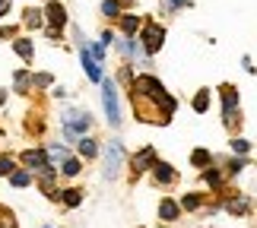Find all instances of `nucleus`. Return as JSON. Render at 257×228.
Returning <instances> with one entry per match:
<instances>
[{
	"mask_svg": "<svg viewBox=\"0 0 257 228\" xmlns=\"http://www.w3.org/2000/svg\"><path fill=\"white\" fill-rule=\"evenodd\" d=\"M137 95H146V98H153V102H159L165 114H172V111H175V98L165 95V89L156 83L153 76H140V79H137Z\"/></svg>",
	"mask_w": 257,
	"mask_h": 228,
	"instance_id": "f257e3e1",
	"label": "nucleus"
},
{
	"mask_svg": "<svg viewBox=\"0 0 257 228\" xmlns=\"http://www.w3.org/2000/svg\"><path fill=\"white\" fill-rule=\"evenodd\" d=\"M102 102H105L108 124L117 127V124H121V102H117V89H114L111 79H105V83H102Z\"/></svg>",
	"mask_w": 257,
	"mask_h": 228,
	"instance_id": "f03ea898",
	"label": "nucleus"
},
{
	"mask_svg": "<svg viewBox=\"0 0 257 228\" xmlns=\"http://www.w3.org/2000/svg\"><path fill=\"white\" fill-rule=\"evenodd\" d=\"M121 158H124V146L117 143V140H111V143L105 146V177H108V181H114V177H117Z\"/></svg>",
	"mask_w": 257,
	"mask_h": 228,
	"instance_id": "7ed1b4c3",
	"label": "nucleus"
},
{
	"mask_svg": "<svg viewBox=\"0 0 257 228\" xmlns=\"http://www.w3.org/2000/svg\"><path fill=\"white\" fill-rule=\"evenodd\" d=\"M64 130H67V136H73L76 133H83V130H89V114L86 111H67L64 114Z\"/></svg>",
	"mask_w": 257,
	"mask_h": 228,
	"instance_id": "20e7f679",
	"label": "nucleus"
},
{
	"mask_svg": "<svg viewBox=\"0 0 257 228\" xmlns=\"http://www.w3.org/2000/svg\"><path fill=\"white\" fill-rule=\"evenodd\" d=\"M162 38H165V32H162V26H146V32H143V42H146V51H159L162 48Z\"/></svg>",
	"mask_w": 257,
	"mask_h": 228,
	"instance_id": "39448f33",
	"label": "nucleus"
},
{
	"mask_svg": "<svg viewBox=\"0 0 257 228\" xmlns=\"http://www.w3.org/2000/svg\"><path fill=\"white\" fill-rule=\"evenodd\" d=\"M222 102H225V124L229 127H235V102H238V95H235V89L232 86H222Z\"/></svg>",
	"mask_w": 257,
	"mask_h": 228,
	"instance_id": "423d86ee",
	"label": "nucleus"
},
{
	"mask_svg": "<svg viewBox=\"0 0 257 228\" xmlns=\"http://www.w3.org/2000/svg\"><path fill=\"white\" fill-rule=\"evenodd\" d=\"M23 165H29V168H35V171H48V155L45 152H38V149H29L26 155H23Z\"/></svg>",
	"mask_w": 257,
	"mask_h": 228,
	"instance_id": "0eeeda50",
	"label": "nucleus"
},
{
	"mask_svg": "<svg viewBox=\"0 0 257 228\" xmlns=\"http://www.w3.org/2000/svg\"><path fill=\"white\" fill-rule=\"evenodd\" d=\"M83 67H86V76L92 79V83H102V67H98V61L92 57V51H86V48H83Z\"/></svg>",
	"mask_w": 257,
	"mask_h": 228,
	"instance_id": "6e6552de",
	"label": "nucleus"
},
{
	"mask_svg": "<svg viewBox=\"0 0 257 228\" xmlns=\"http://www.w3.org/2000/svg\"><path fill=\"white\" fill-rule=\"evenodd\" d=\"M153 165H156V152L153 149H143L134 158V171H146V168H153Z\"/></svg>",
	"mask_w": 257,
	"mask_h": 228,
	"instance_id": "1a4fd4ad",
	"label": "nucleus"
},
{
	"mask_svg": "<svg viewBox=\"0 0 257 228\" xmlns=\"http://www.w3.org/2000/svg\"><path fill=\"white\" fill-rule=\"evenodd\" d=\"M48 23H51L54 29H61V26L67 23V13H64L61 4H51V7H48Z\"/></svg>",
	"mask_w": 257,
	"mask_h": 228,
	"instance_id": "9d476101",
	"label": "nucleus"
},
{
	"mask_svg": "<svg viewBox=\"0 0 257 228\" xmlns=\"http://www.w3.org/2000/svg\"><path fill=\"white\" fill-rule=\"evenodd\" d=\"M153 174H156V181H159V184H169V181H175V171H172V165H162V162H156V165H153Z\"/></svg>",
	"mask_w": 257,
	"mask_h": 228,
	"instance_id": "9b49d317",
	"label": "nucleus"
},
{
	"mask_svg": "<svg viewBox=\"0 0 257 228\" xmlns=\"http://www.w3.org/2000/svg\"><path fill=\"white\" fill-rule=\"evenodd\" d=\"M159 215H162L165 222H175V219H178V203L162 200V203H159Z\"/></svg>",
	"mask_w": 257,
	"mask_h": 228,
	"instance_id": "f8f14e48",
	"label": "nucleus"
},
{
	"mask_svg": "<svg viewBox=\"0 0 257 228\" xmlns=\"http://www.w3.org/2000/svg\"><path fill=\"white\" fill-rule=\"evenodd\" d=\"M80 152H83L86 158H92V155L98 152V146H95V140H89V136H83V140H80Z\"/></svg>",
	"mask_w": 257,
	"mask_h": 228,
	"instance_id": "ddd939ff",
	"label": "nucleus"
},
{
	"mask_svg": "<svg viewBox=\"0 0 257 228\" xmlns=\"http://www.w3.org/2000/svg\"><path fill=\"white\" fill-rule=\"evenodd\" d=\"M16 54L23 57V61H32V42H23V38H19V42H16Z\"/></svg>",
	"mask_w": 257,
	"mask_h": 228,
	"instance_id": "4468645a",
	"label": "nucleus"
},
{
	"mask_svg": "<svg viewBox=\"0 0 257 228\" xmlns=\"http://www.w3.org/2000/svg\"><path fill=\"white\" fill-rule=\"evenodd\" d=\"M191 162H194V165H200V168H206V165H210V152L194 149V152H191Z\"/></svg>",
	"mask_w": 257,
	"mask_h": 228,
	"instance_id": "2eb2a0df",
	"label": "nucleus"
},
{
	"mask_svg": "<svg viewBox=\"0 0 257 228\" xmlns=\"http://www.w3.org/2000/svg\"><path fill=\"white\" fill-rule=\"evenodd\" d=\"M121 26H124V32H127V35H134L137 29H140V19H137V16H124V19H121Z\"/></svg>",
	"mask_w": 257,
	"mask_h": 228,
	"instance_id": "dca6fc26",
	"label": "nucleus"
},
{
	"mask_svg": "<svg viewBox=\"0 0 257 228\" xmlns=\"http://www.w3.org/2000/svg\"><path fill=\"white\" fill-rule=\"evenodd\" d=\"M0 228H16L13 212H10V209H4V206H0Z\"/></svg>",
	"mask_w": 257,
	"mask_h": 228,
	"instance_id": "f3484780",
	"label": "nucleus"
},
{
	"mask_svg": "<svg viewBox=\"0 0 257 228\" xmlns=\"http://www.w3.org/2000/svg\"><path fill=\"white\" fill-rule=\"evenodd\" d=\"M48 158H54V162H67V149H64V146H51V149H48Z\"/></svg>",
	"mask_w": 257,
	"mask_h": 228,
	"instance_id": "a211bd4d",
	"label": "nucleus"
},
{
	"mask_svg": "<svg viewBox=\"0 0 257 228\" xmlns=\"http://www.w3.org/2000/svg\"><path fill=\"white\" fill-rule=\"evenodd\" d=\"M61 171H64V174H70V177H73V174H80V162H76V158H67V162L61 165Z\"/></svg>",
	"mask_w": 257,
	"mask_h": 228,
	"instance_id": "6ab92c4d",
	"label": "nucleus"
},
{
	"mask_svg": "<svg viewBox=\"0 0 257 228\" xmlns=\"http://www.w3.org/2000/svg\"><path fill=\"white\" fill-rule=\"evenodd\" d=\"M194 108H197V111H206V108H210V95H206V92H197Z\"/></svg>",
	"mask_w": 257,
	"mask_h": 228,
	"instance_id": "aec40b11",
	"label": "nucleus"
},
{
	"mask_svg": "<svg viewBox=\"0 0 257 228\" xmlns=\"http://www.w3.org/2000/svg\"><path fill=\"white\" fill-rule=\"evenodd\" d=\"M80 200H83L80 190H67V193H64V203H67V206H80Z\"/></svg>",
	"mask_w": 257,
	"mask_h": 228,
	"instance_id": "412c9836",
	"label": "nucleus"
},
{
	"mask_svg": "<svg viewBox=\"0 0 257 228\" xmlns=\"http://www.w3.org/2000/svg\"><path fill=\"white\" fill-rule=\"evenodd\" d=\"M117 10H121V7H117V0H105V4H102V13L105 16H117Z\"/></svg>",
	"mask_w": 257,
	"mask_h": 228,
	"instance_id": "4be33fe9",
	"label": "nucleus"
},
{
	"mask_svg": "<svg viewBox=\"0 0 257 228\" xmlns=\"http://www.w3.org/2000/svg\"><path fill=\"white\" fill-rule=\"evenodd\" d=\"M0 174H13V158L0 155Z\"/></svg>",
	"mask_w": 257,
	"mask_h": 228,
	"instance_id": "5701e85b",
	"label": "nucleus"
},
{
	"mask_svg": "<svg viewBox=\"0 0 257 228\" xmlns=\"http://www.w3.org/2000/svg\"><path fill=\"white\" fill-rule=\"evenodd\" d=\"M10 181H13V187H26V184H29V171H16Z\"/></svg>",
	"mask_w": 257,
	"mask_h": 228,
	"instance_id": "b1692460",
	"label": "nucleus"
},
{
	"mask_svg": "<svg viewBox=\"0 0 257 228\" xmlns=\"http://www.w3.org/2000/svg\"><path fill=\"white\" fill-rule=\"evenodd\" d=\"M206 184H210V187H222V174L219 171H206Z\"/></svg>",
	"mask_w": 257,
	"mask_h": 228,
	"instance_id": "393cba45",
	"label": "nucleus"
},
{
	"mask_svg": "<svg viewBox=\"0 0 257 228\" xmlns=\"http://www.w3.org/2000/svg\"><path fill=\"white\" fill-rule=\"evenodd\" d=\"M197 206H200V196H197V193H187L184 196V209H197Z\"/></svg>",
	"mask_w": 257,
	"mask_h": 228,
	"instance_id": "a878e982",
	"label": "nucleus"
},
{
	"mask_svg": "<svg viewBox=\"0 0 257 228\" xmlns=\"http://www.w3.org/2000/svg\"><path fill=\"white\" fill-rule=\"evenodd\" d=\"M229 209H232V212H244V209H248V203H244V200H232Z\"/></svg>",
	"mask_w": 257,
	"mask_h": 228,
	"instance_id": "bb28decb",
	"label": "nucleus"
},
{
	"mask_svg": "<svg viewBox=\"0 0 257 228\" xmlns=\"http://www.w3.org/2000/svg\"><path fill=\"white\" fill-rule=\"evenodd\" d=\"M38 16H42V13H35V10H29V13H26V23H29V26H38V23H42Z\"/></svg>",
	"mask_w": 257,
	"mask_h": 228,
	"instance_id": "cd10ccee",
	"label": "nucleus"
},
{
	"mask_svg": "<svg viewBox=\"0 0 257 228\" xmlns=\"http://www.w3.org/2000/svg\"><path fill=\"white\" fill-rule=\"evenodd\" d=\"M232 146H235V152H248V149H251V143H248V140H235Z\"/></svg>",
	"mask_w": 257,
	"mask_h": 228,
	"instance_id": "c85d7f7f",
	"label": "nucleus"
},
{
	"mask_svg": "<svg viewBox=\"0 0 257 228\" xmlns=\"http://www.w3.org/2000/svg\"><path fill=\"white\" fill-rule=\"evenodd\" d=\"M35 83H38V86H48V83H51V76H48V73H38Z\"/></svg>",
	"mask_w": 257,
	"mask_h": 228,
	"instance_id": "c756f323",
	"label": "nucleus"
},
{
	"mask_svg": "<svg viewBox=\"0 0 257 228\" xmlns=\"http://www.w3.org/2000/svg\"><path fill=\"white\" fill-rule=\"evenodd\" d=\"M26 83H29V76H26V73H19V76H16V86H19V89H26Z\"/></svg>",
	"mask_w": 257,
	"mask_h": 228,
	"instance_id": "7c9ffc66",
	"label": "nucleus"
},
{
	"mask_svg": "<svg viewBox=\"0 0 257 228\" xmlns=\"http://www.w3.org/2000/svg\"><path fill=\"white\" fill-rule=\"evenodd\" d=\"M184 4V0H165V7H169V10H175V7H181Z\"/></svg>",
	"mask_w": 257,
	"mask_h": 228,
	"instance_id": "2f4dec72",
	"label": "nucleus"
},
{
	"mask_svg": "<svg viewBox=\"0 0 257 228\" xmlns=\"http://www.w3.org/2000/svg\"><path fill=\"white\" fill-rule=\"evenodd\" d=\"M7 10H10V0H0V16H4Z\"/></svg>",
	"mask_w": 257,
	"mask_h": 228,
	"instance_id": "473e14b6",
	"label": "nucleus"
}]
</instances>
